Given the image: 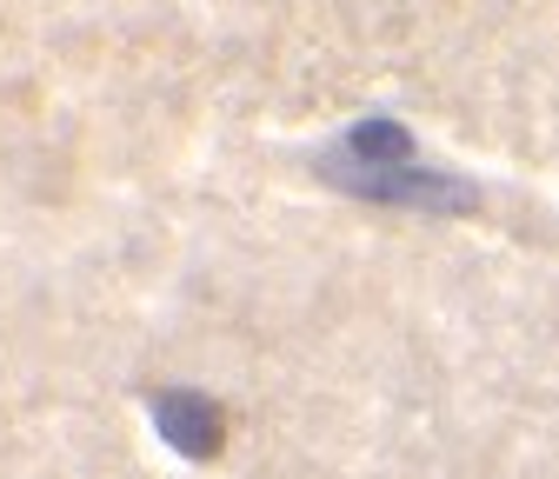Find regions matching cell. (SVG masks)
<instances>
[{"mask_svg": "<svg viewBox=\"0 0 559 479\" xmlns=\"http://www.w3.org/2000/svg\"><path fill=\"white\" fill-rule=\"evenodd\" d=\"M154 406V427L160 440L180 453V459H214L227 446V420H221V406L206 399V393H187V386H167L147 399Z\"/></svg>", "mask_w": 559, "mask_h": 479, "instance_id": "cell-1", "label": "cell"}]
</instances>
